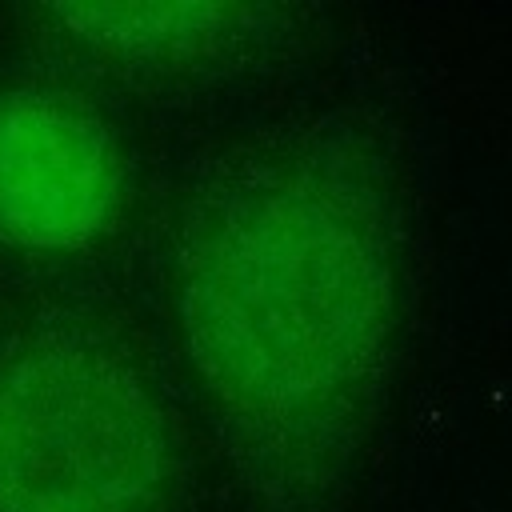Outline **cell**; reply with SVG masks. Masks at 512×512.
Returning a JSON list of instances; mask_svg holds the SVG:
<instances>
[{
  "instance_id": "1",
  "label": "cell",
  "mask_w": 512,
  "mask_h": 512,
  "mask_svg": "<svg viewBox=\"0 0 512 512\" xmlns=\"http://www.w3.org/2000/svg\"><path fill=\"white\" fill-rule=\"evenodd\" d=\"M184 364L252 512H344L404 332V208L356 120L228 160L184 204L172 256Z\"/></svg>"
},
{
  "instance_id": "2",
  "label": "cell",
  "mask_w": 512,
  "mask_h": 512,
  "mask_svg": "<svg viewBox=\"0 0 512 512\" xmlns=\"http://www.w3.org/2000/svg\"><path fill=\"white\" fill-rule=\"evenodd\" d=\"M180 428L136 356L84 320L0 352V512H184Z\"/></svg>"
},
{
  "instance_id": "3",
  "label": "cell",
  "mask_w": 512,
  "mask_h": 512,
  "mask_svg": "<svg viewBox=\"0 0 512 512\" xmlns=\"http://www.w3.org/2000/svg\"><path fill=\"white\" fill-rule=\"evenodd\" d=\"M124 168L112 128L76 96H0V240L20 252H84L120 216Z\"/></svg>"
},
{
  "instance_id": "4",
  "label": "cell",
  "mask_w": 512,
  "mask_h": 512,
  "mask_svg": "<svg viewBox=\"0 0 512 512\" xmlns=\"http://www.w3.org/2000/svg\"><path fill=\"white\" fill-rule=\"evenodd\" d=\"M48 20L80 48L148 68L224 60L260 36H276L284 12L244 4H64Z\"/></svg>"
}]
</instances>
